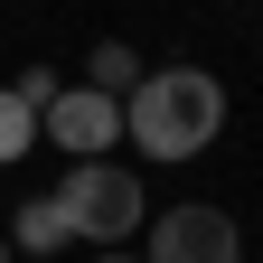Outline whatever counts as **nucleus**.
<instances>
[{
    "instance_id": "2",
    "label": "nucleus",
    "mask_w": 263,
    "mask_h": 263,
    "mask_svg": "<svg viewBox=\"0 0 263 263\" xmlns=\"http://www.w3.org/2000/svg\"><path fill=\"white\" fill-rule=\"evenodd\" d=\"M57 216H66V235L122 245L151 207H141V179H132V170H113V160H76V170H66V188H57Z\"/></svg>"
},
{
    "instance_id": "4",
    "label": "nucleus",
    "mask_w": 263,
    "mask_h": 263,
    "mask_svg": "<svg viewBox=\"0 0 263 263\" xmlns=\"http://www.w3.org/2000/svg\"><path fill=\"white\" fill-rule=\"evenodd\" d=\"M235 216L226 207H170L160 216V235H151V263H235Z\"/></svg>"
},
{
    "instance_id": "6",
    "label": "nucleus",
    "mask_w": 263,
    "mask_h": 263,
    "mask_svg": "<svg viewBox=\"0 0 263 263\" xmlns=\"http://www.w3.org/2000/svg\"><path fill=\"white\" fill-rule=\"evenodd\" d=\"M57 245H66L57 197H28V207H19V254H57Z\"/></svg>"
},
{
    "instance_id": "9",
    "label": "nucleus",
    "mask_w": 263,
    "mask_h": 263,
    "mask_svg": "<svg viewBox=\"0 0 263 263\" xmlns=\"http://www.w3.org/2000/svg\"><path fill=\"white\" fill-rule=\"evenodd\" d=\"M104 263H132V254H104Z\"/></svg>"
},
{
    "instance_id": "3",
    "label": "nucleus",
    "mask_w": 263,
    "mask_h": 263,
    "mask_svg": "<svg viewBox=\"0 0 263 263\" xmlns=\"http://www.w3.org/2000/svg\"><path fill=\"white\" fill-rule=\"evenodd\" d=\"M38 132L66 141L76 160H104V141H122V104H113V94H94V85H66L57 104L38 113Z\"/></svg>"
},
{
    "instance_id": "7",
    "label": "nucleus",
    "mask_w": 263,
    "mask_h": 263,
    "mask_svg": "<svg viewBox=\"0 0 263 263\" xmlns=\"http://www.w3.org/2000/svg\"><path fill=\"white\" fill-rule=\"evenodd\" d=\"M28 141H38V113H28V104H19V94H10V85H0V160H19Z\"/></svg>"
},
{
    "instance_id": "10",
    "label": "nucleus",
    "mask_w": 263,
    "mask_h": 263,
    "mask_svg": "<svg viewBox=\"0 0 263 263\" xmlns=\"http://www.w3.org/2000/svg\"><path fill=\"white\" fill-rule=\"evenodd\" d=\"M0 263H10V245H0Z\"/></svg>"
},
{
    "instance_id": "5",
    "label": "nucleus",
    "mask_w": 263,
    "mask_h": 263,
    "mask_svg": "<svg viewBox=\"0 0 263 263\" xmlns=\"http://www.w3.org/2000/svg\"><path fill=\"white\" fill-rule=\"evenodd\" d=\"M85 85H94V94H113V104H122V94H132V85H141V57H132L122 38H104V47H94V57H85Z\"/></svg>"
},
{
    "instance_id": "1",
    "label": "nucleus",
    "mask_w": 263,
    "mask_h": 263,
    "mask_svg": "<svg viewBox=\"0 0 263 263\" xmlns=\"http://www.w3.org/2000/svg\"><path fill=\"white\" fill-rule=\"evenodd\" d=\"M216 122H226V85L207 66H160V76H141L122 94V132L151 160H197L216 141Z\"/></svg>"
},
{
    "instance_id": "8",
    "label": "nucleus",
    "mask_w": 263,
    "mask_h": 263,
    "mask_svg": "<svg viewBox=\"0 0 263 263\" xmlns=\"http://www.w3.org/2000/svg\"><path fill=\"white\" fill-rule=\"evenodd\" d=\"M10 94H19V104H28V113H47V104H57V94H66V85H57V76H47V66H28V76H19V85H10Z\"/></svg>"
}]
</instances>
